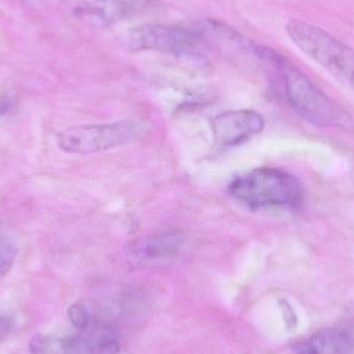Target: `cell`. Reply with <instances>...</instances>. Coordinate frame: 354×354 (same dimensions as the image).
I'll list each match as a JSON object with an SVG mask.
<instances>
[{"mask_svg": "<svg viewBox=\"0 0 354 354\" xmlns=\"http://www.w3.org/2000/svg\"><path fill=\"white\" fill-rule=\"evenodd\" d=\"M255 56L277 68L284 82L287 99L295 111L308 122L326 128H346L351 118L305 74L284 56L270 48H256Z\"/></svg>", "mask_w": 354, "mask_h": 354, "instance_id": "6da1fadb", "label": "cell"}, {"mask_svg": "<svg viewBox=\"0 0 354 354\" xmlns=\"http://www.w3.org/2000/svg\"><path fill=\"white\" fill-rule=\"evenodd\" d=\"M229 193L251 209L295 207L304 197L299 179L276 168H257L235 177L229 185Z\"/></svg>", "mask_w": 354, "mask_h": 354, "instance_id": "7a4b0ae2", "label": "cell"}, {"mask_svg": "<svg viewBox=\"0 0 354 354\" xmlns=\"http://www.w3.org/2000/svg\"><path fill=\"white\" fill-rule=\"evenodd\" d=\"M292 43L337 80L354 91V49L320 27L299 19L287 22Z\"/></svg>", "mask_w": 354, "mask_h": 354, "instance_id": "3957f363", "label": "cell"}, {"mask_svg": "<svg viewBox=\"0 0 354 354\" xmlns=\"http://www.w3.org/2000/svg\"><path fill=\"white\" fill-rule=\"evenodd\" d=\"M129 51H153L169 54L183 60L201 59L200 48L204 45L195 29L162 23H142L130 27L120 37Z\"/></svg>", "mask_w": 354, "mask_h": 354, "instance_id": "277c9868", "label": "cell"}, {"mask_svg": "<svg viewBox=\"0 0 354 354\" xmlns=\"http://www.w3.org/2000/svg\"><path fill=\"white\" fill-rule=\"evenodd\" d=\"M142 130V124L135 120L73 127L58 134V147L64 153L93 155L128 145Z\"/></svg>", "mask_w": 354, "mask_h": 354, "instance_id": "5b68a950", "label": "cell"}, {"mask_svg": "<svg viewBox=\"0 0 354 354\" xmlns=\"http://www.w3.org/2000/svg\"><path fill=\"white\" fill-rule=\"evenodd\" d=\"M73 16L97 28L132 18L142 8L140 0H62Z\"/></svg>", "mask_w": 354, "mask_h": 354, "instance_id": "8992f818", "label": "cell"}, {"mask_svg": "<svg viewBox=\"0 0 354 354\" xmlns=\"http://www.w3.org/2000/svg\"><path fill=\"white\" fill-rule=\"evenodd\" d=\"M263 128V118L253 110L224 112L212 122L214 140L227 147L245 142Z\"/></svg>", "mask_w": 354, "mask_h": 354, "instance_id": "52a82bcc", "label": "cell"}, {"mask_svg": "<svg viewBox=\"0 0 354 354\" xmlns=\"http://www.w3.org/2000/svg\"><path fill=\"white\" fill-rule=\"evenodd\" d=\"M293 351L295 354H353L354 339L345 328H322L297 343Z\"/></svg>", "mask_w": 354, "mask_h": 354, "instance_id": "ba28073f", "label": "cell"}, {"mask_svg": "<svg viewBox=\"0 0 354 354\" xmlns=\"http://www.w3.org/2000/svg\"><path fill=\"white\" fill-rule=\"evenodd\" d=\"M185 237L178 231H169L141 239L135 245L134 252L145 259L170 257L183 247Z\"/></svg>", "mask_w": 354, "mask_h": 354, "instance_id": "9c48e42d", "label": "cell"}, {"mask_svg": "<svg viewBox=\"0 0 354 354\" xmlns=\"http://www.w3.org/2000/svg\"><path fill=\"white\" fill-rule=\"evenodd\" d=\"M30 354H74V338L51 334H39L29 341Z\"/></svg>", "mask_w": 354, "mask_h": 354, "instance_id": "30bf717a", "label": "cell"}, {"mask_svg": "<svg viewBox=\"0 0 354 354\" xmlns=\"http://www.w3.org/2000/svg\"><path fill=\"white\" fill-rule=\"evenodd\" d=\"M68 313L73 326L78 330H87L93 324V313H91V308L86 304H74L71 306Z\"/></svg>", "mask_w": 354, "mask_h": 354, "instance_id": "8fae6325", "label": "cell"}, {"mask_svg": "<svg viewBox=\"0 0 354 354\" xmlns=\"http://www.w3.org/2000/svg\"><path fill=\"white\" fill-rule=\"evenodd\" d=\"M16 255V247L12 243L0 245V279L3 278L10 272Z\"/></svg>", "mask_w": 354, "mask_h": 354, "instance_id": "7c38bea8", "label": "cell"}, {"mask_svg": "<svg viewBox=\"0 0 354 354\" xmlns=\"http://www.w3.org/2000/svg\"><path fill=\"white\" fill-rule=\"evenodd\" d=\"M10 330H12V322L10 319L4 316H0V345L6 340Z\"/></svg>", "mask_w": 354, "mask_h": 354, "instance_id": "4fadbf2b", "label": "cell"}, {"mask_svg": "<svg viewBox=\"0 0 354 354\" xmlns=\"http://www.w3.org/2000/svg\"><path fill=\"white\" fill-rule=\"evenodd\" d=\"M8 106L6 102H0V118L3 115L4 113H6L8 111Z\"/></svg>", "mask_w": 354, "mask_h": 354, "instance_id": "5bb4252c", "label": "cell"}]
</instances>
